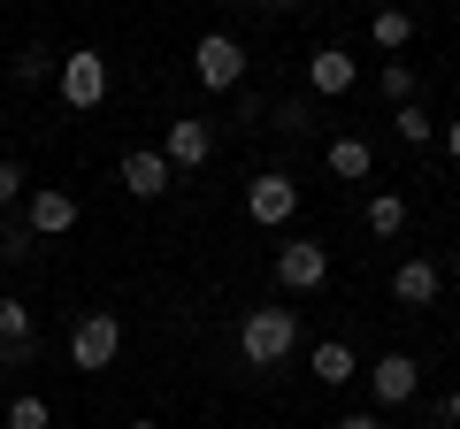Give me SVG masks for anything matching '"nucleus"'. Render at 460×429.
Segmentation results:
<instances>
[{
    "label": "nucleus",
    "mask_w": 460,
    "mask_h": 429,
    "mask_svg": "<svg viewBox=\"0 0 460 429\" xmlns=\"http://www.w3.org/2000/svg\"><path fill=\"white\" fill-rule=\"evenodd\" d=\"M292 346H299V307H253L246 322H238V353H246V368L292 361Z\"/></svg>",
    "instance_id": "obj_1"
},
{
    "label": "nucleus",
    "mask_w": 460,
    "mask_h": 429,
    "mask_svg": "<svg viewBox=\"0 0 460 429\" xmlns=\"http://www.w3.org/2000/svg\"><path fill=\"white\" fill-rule=\"evenodd\" d=\"M192 77L208 84V92H238V77H246V47H238L230 31H208L192 47Z\"/></svg>",
    "instance_id": "obj_2"
},
{
    "label": "nucleus",
    "mask_w": 460,
    "mask_h": 429,
    "mask_svg": "<svg viewBox=\"0 0 460 429\" xmlns=\"http://www.w3.org/2000/svg\"><path fill=\"white\" fill-rule=\"evenodd\" d=\"M115 353H123V322H115L108 307L77 314V330H69V361H77V368H115Z\"/></svg>",
    "instance_id": "obj_3"
},
{
    "label": "nucleus",
    "mask_w": 460,
    "mask_h": 429,
    "mask_svg": "<svg viewBox=\"0 0 460 429\" xmlns=\"http://www.w3.org/2000/svg\"><path fill=\"white\" fill-rule=\"evenodd\" d=\"M62 100L69 108H100V100H108V54L100 47L62 54Z\"/></svg>",
    "instance_id": "obj_4"
},
{
    "label": "nucleus",
    "mask_w": 460,
    "mask_h": 429,
    "mask_svg": "<svg viewBox=\"0 0 460 429\" xmlns=\"http://www.w3.org/2000/svg\"><path fill=\"white\" fill-rule=\"evenodd\" d=\"M246 214H253V223H269V231L292 223V214H299V184L284 177V169H261V177L246 184Z\"/></svg>",
    "instance_id": "obj_5"
},
{
    "label": "nucleus",
    "mask_w": 460,
    "mask_h": 429,
    "mask_svg": "<svg viewBox=\"0 0 460 429\" xmlns=\"http://www.w3.org/2000/svg\"><path fill=\"white\" fill-rule=\"evenodd\" d=\"M277 284L284 292H323L330 284V253L314 246V238H292V246L277 253Z\"/></svg>",
    "instance_id": "obj_6"
},
{
    "label": "nucleus",
    "mask_w": 460,
    "mask_h": 429,
    "mask_svg": "<svg viewBox=\"0 0 460 429\" xmlns=\"http://www.w3.org/2000/svg\"><path fill=\"white\" fill-rule=\"evenodd\" d=\"M23 223H31V238H62V231H77V199H69L62 184H39V192L23 199Z\"/></svg>",
    "instance_id": "obj_7"
},
{
    "label": "nucleus",
    "mask_w": 460,
    "mask_h": 429,
    "mask_svg": "<svg viewBox=\"0 0 460 429\" xmlns=\"http://www.w3.org/2000/svg\"><path fill=\"white\" fill-rule=\"evenodd\" d=\"M414 383H422V361H414V353H384V361L368 368V391H376V407H407Z\"/></svg>",
    "instance_id": "obj_8"
},
{
    "label": "nucleus",
    "mask_w": 460,
    "mask_h": 429,
    "mask_svg": "<svg viewBox=\"0 0 460 429\" xmlns=\"http://www.w3.org/2000/svg\"><path fill=\"white\" fill-rule=\"evenodd\" d=\"M115 177H123V192H131V199H162V192H169V153L138 146V153H123Z\"/></svg>",
    "instance_id": "obj_9"
},
{
    "label": "nucleus",
    "mask_w": 460,
    "mask_h": 429,
    "mask_svg": "<svg viewBox=\"0 0 460 429\" xmlns=\"http://www.w3.org/2000/svg\"><path fill=\"white\" fill-rule=\"evenodd\" d=\"M438 292H445V276H438V261H422V253L392 268V299H399V307H429Z\"/></svg>",
    "instance_id": "obj_10"
},
{
    "label": "nucleus",
    "mask_w": 460,
    "mask_h": 429,
    "mask_svg": "<svg viewBox=\"0 0 460 429\" xmlns=\"http://www.w3.org/2000/svg\"><path fill=\"white\" fill-rule=\"evenodd\" d=\"M169 169H199V162H208V153H215V131H208V123H199V116H177V123H169Z\"/></svg>",
    "instance_id": "obj_11"
},
{
    "label": "nucleus",
    "mask_w": 460,
    "mask_h": 429,
    "mask_svg": "<svg viewBox=\"0 0 460 429\" xmlns=\"http://www.w3.org/2000/svg\"><path fill=\"white\" fill-rule=\"evenodd\" d=\"M307 84L314 92H353V54L345 47H314L307 54Z\"/></svg>",
    "instance_id": "obj_12"
},
{
    "label": "nucleus",
    "mask_w": 460,
    "mask_h": 429,
    "mask_svg": "<svg viewBox=\"0 0 460 429\" xmlns=\"http://www.w3.org/2000/svg\"><path fill=\"white\" fill-rule=\"evenodd\" d=\"M330 177H345V184H361L368 169H376V146H368V138H330Z\"/></svg>",
    "instance_id": "obj_13"
},
{
    "label": "nucleus",
    "mask_w": 460,
    "mask_h": 429,
    "mask_svg": "<svg viewBox=\"0 0 460 429\" xmlns=\"http://www.w3.org/2000/svg\"><path fill=\"white\" fill-rule=\"evenodd\" d=\"M307 368H314V383H330V391H338V383H353V368H361V361H353V346H345V337H323Z\"/></svg>",
    "instance_id": "obj_14"
},
{
    "label": "nucleus",
    "mask_w": 460,
    "mask_h": 429,
    "mask_svg": "<svg viewBox=\"0 0 460 429\" xmlns=\"http://www.w3.org/2000/svg\"><path fill=\"white\" fill-rule=\"evenodd\" d=\"M399 223H407V199H399V192H376V199H368V231H376V238H392Z\"/></svg>",
    "instance_id": "obj_15"
},
{
    "label": "nucleus",
    "mask_w": 460,
    "mask_h": 429,
    "mask_svg": "<svg viewBox=\"0 0 460 429\" xmlns=\"http://www.w3.org/2000/svg\"><path fill=\"white\" fill-rule=\"evenodd\" d=\"M392 131L407 138V146H429V138H438V123L422 116V100H407V108H399V116H392Z\"/></svg>",
    "instance_id": "obj_16"
},
{
    "label": "nucleus",
    "mask_w": 460,
    "mask_h": 429,
    "mask_svg": "<svg viewBox=\"0 0 460 429\" xmlns=\"http://www.w3.org/2000/svg\"><path fill=\"white\" fill-rule=\"evenodd\" d=\"M8 429H54V414H47V398H39V391H23V398H8Z\"/></svg>",
    "instance_id": "obj_17"
},
{
    "label": "nucleus",
    "mask_w": 460,
    "mask_h": 429,
    "mask_svg": "<svg viewBox=\"0 0 460 429\" xmlns=\"http://www.w3.org/2000/svg\"><path fill=\"white\" fill-rule=\"evenodd\" d=\"M368 31H376V47H384V54H399V47L414 39V16H399V8H384V16L368 23Z\"/></svg>",
    "instance_id": "obj_18"
},
{
    "label": "nucleus",
    "mask_w": 460,
    "mask_h": 429,
    "mask_svg": "<svg viewBox=\"0 0 460 429\" xmlns=\"http://www.w3.org/2000/svg\"><path fill=\"white\" fill-rule=\"evenodd\" d=\"M23 337H39L31 307H23V299H0V346H23Z\"/></svg>",
    "instance_id": "obj_19"
},
{
    "label": "nucleus",
    "mask_w": 460,
    "mask_h": 429,
    "mask_svg": "<svg viewBox=\"0 0 460 429\" xmlns=\"http://www.w3.org/2000/svg\"><path fill=\"white\" fill-rule=\"evenodd\" d=\"M31 253V223L23 214H0V261H23Z\"/></svg>",
    "instance_id": "obj_20"
},
{
    "label": "nucleus",
    "mask_w": 460,
    "mask_h": 429,
    "mask_svg": "<svg viewBox=\"0 0 460 429\" xmlns=\"http://www.w3.org/2000/svg\"><path fill=\"white\" fill-rule=\"evenodd\" d=\"M376 92L407 108V100H414V69H407V62H384V69H376Z\"/></svg>",
    "instance_id": "obj_21"
},
{
    "label": "nucleus",
    "mask_w": 460,
    "mask_h": 429,
    "mask_svg": "<svg viewBox=\"0 0 460 429\" xmlns=\"http://www.w3.org/2000/svg\"><path fill=\"white\" fill-rule=\"evenodd\" d=\"M23 184H31V177H23V162H0V207H16Z\"/></svg>",
    "instance_id": "obj_22"
},
{
    "label": "nucleus",
    "mask_w": 460,
    "mask_h": 429,
    "mask_svg": "<svg viewBox=\"0 0 460 429\" xmlns=\"http://www.w3.org/2000/svg\"><path fill=\"white\" fill-rule=\"evenodd\" d=\"M307 123H314V116H307V108H299V100H284V108H277V131H292V138H299V131H307Z\"/></svg>",
    "instance_id": "obj_23"
},
{
    "label": "nucleus",
    "mask_w": 460,
    "mask_h": 429,
    "mask_svg": "<svg viewBox=\"0 0 460 429\" xmlns=\"http://www.w3.org/2000/svg\"><path fill=\"white\" fill-rule=\"evenodd\" d=\"M39 361V337H23V346H0V368H31Z\"/></svg>",
    "instance_id": "obj_24"
},
{
    "label": "nucleus",
    "mask_w": 460,
    "mask_h": 429,
    "mask_svg": "<svg viewBox=\"0 0 460 429\" xmlns=\"http://www.w3.org/2000/svg\"><path fill=\"white\" fill-rule=\"evenodd\" d=\"M16 77H23V84H39V77H47V54H39V47H31V54H16Z\"/></svg>",
    "instance_id": "obj_25"
},
{
    "label": "nucleus",
    "mask_w": 460,
    "mask_h": 429,
    "mask_svg": "<svg viewBox=\"0 0 460 429\" xmlns=\"http://www.w3.org/2000/svg\"><path fill=\"white\" fill-rule=\"evenodd\" d=\"M330 429H384L376 414H345V422H330Z\"/></svg>",
    "instance_id": "obj_26"
},
{
    "label": "nucleus",
    "mask_w": 460,
    "mask_h": 429,
    "mask_svg": "<svg viewBox=\"0 0 460 429\" xmlns=\"http://www.w3.org/2000/svg\"><path fill=\"white\" fill-rule=\"evenodd\" d=\"M438 138H445V153H453V162H460V116H453V123H445V131H438Z\"/></svg>",
    "instance_id": "obj_27"
},
{
    "label": "nucleus",
    "mask_w": 460,
    "mask_h": 429,
    "mask_svg": "<svg viewBox=\"0 0 460 429\" xmlns=\"http://www.w3.org/2000/svg\"><path fill=\"white\" fill-rule=\"evenodd\" d=\"M445 422H453V429H460V391H445Z\"/></svg>",
    "instance_id": "obj_28"
},
{
    "label": "nucleus",
    "mask_w": 460,
    "mask_h": 429,
    "mask_svg": "<svg viewBox=\"0 0 460 429\" xmlns=\"http://www.w3.org/2000/svg\"><path fill=\"white\" fill-rule=\"evenodd\" d=\"M123 429H162V422H123Z\"/></svg>",
    "instance_id": "obj_29"
}]
</instances>
